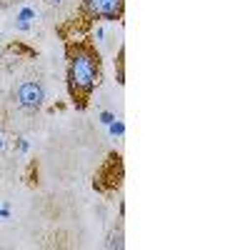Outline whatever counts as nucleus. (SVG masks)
Listing matches in <instances>:
<instances>
[{"instance_id": "2", "label": "nucleus", "mask_w": 250, "mask_h": 250, "mask_svg": "<svg viewBox=\"0 0 250 250\" xmlns=\"http://www.w3.org/2000/svg\"><path fill=\"white\" fill-rule=\"evenodd\" d=\"M15 100H18L20 108L38 110L40 105H43V100H45V88L40 85V83H35V80H28V83H23V85L18 88Z\"/></svg>"}, {"instance_id": "5", "label": "nucleus", "mask_w": 250, "mask_h": 250, "mask_svg": "<svg viewBox=\"0 0 250 250\" xmlns=\"http://www.w3.org/2000/svg\"><path fill=\"white\" fill-rule=\"evenodd\" d=\"M45 3H48V5H62L65 0H45Z\"/></svg>"}, {"instance_id": "3", "label": "nucleus", "mask_w": 250, "mask_h": 250, "mask_svg": "<svg viewBox=\"0 0 250 250\" xmlns=\"http://www.w3.org/2000/svg\"><path fill=\"white\" fill-rule=\"evenodd\" d=\"M123 3L125 0H85V10L90 15H98V18H120L123 13Z\"/></svg>"}, {"instance_id": "1", "label": "nucleus", "mask_w": 250, "mask_h": 250, "mask_svg": "<svg viewBox=\"0 0 250 250\" xmlns=\"http://www.w3.org/2000/svg\"><path fill=\"white\" fill-rule=\"evenodd\" d=\"M100 75V62L90 45H70L68 48V85L70 95L78 100V105H85L88 95L93 93Z\"/></svg>"}, {"instance_id": "4", "label": "nucleus", "mask_w": 250, "mask_h": 250, "mask_svg": "<svg viewBox=\"0 0 250 250\" xmlns=\"http://www.w3.org/2000/svg\"><path fill=\"white\" fill-rule=\"evenodd\" d=\"M110 248H123V230H118V233H113L110 235V243H108Z\"/></svg>"}]
</instances>
